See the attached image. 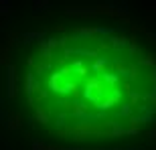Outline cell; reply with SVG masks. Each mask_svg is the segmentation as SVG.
<instances>
[{
	"label": "cell",
	"instance_id": "obj_1",
	"mask_svg": "<svg viewBox=\"0 0 156 150\" xmlns=\"http://www.w3.org/2000/svg\"><path fill=\"white\" fill-rule=\"evenodd\" d=\"M150 138H152V140H156V128H154V130L150 132Z\"/></svg>",
	"mask_w": 156,
	"mask_h": 150
}]
</instances>
